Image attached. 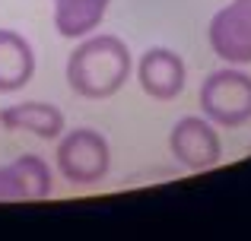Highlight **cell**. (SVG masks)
<instances>
[{
  "label": "cell",
  "instance_id": "6da1fadb",
  "mask_svg": "<svg viewBox=\"0 0 251 241\" xmlns=\"http://www.w3.org/2000/svg\"><path fill=\"white\" fill-rule=\"evenodd\" d=\"M130 70H134V61H130L127 44L108 32H102V35L92 32V35L80 38L74 54L67 57V86L80 99L102 102L121 92Z\"/></svg>",
  "mask_w": 251,
  "mask_h": 241
},
{
  "label": "cell",
  "instance_id": "7a4b0ae2",
  "mask_svg": "<svg viewBox=\"0 0 251 241\" xmlns=\"http://www.w3.org/2000/svg\"><path fill=\"white\" fill-rule=\"evenodd\" d=\"M54 165L61 178L74 187H92L108 178L111 168V146L99 130L76 127L57 136Z\"/></svg>",
  "mask_w": 251,
  "mask_h": 241
},
{
  "label": "cell",
  "instance_id": "3957f363",
  "mask_svg": "<svg viewBox=\"0 0 251 241\" xmlns=\"http://www.w3.org/2000/svg\"><path fill=\"white\" fill-rule=\"evenodd\" d=\"M201 111L216 127H242L251 121V76L242 67H220L201 83Z\"/></svg>",
  "mask_w": 251,
  "mask_h": 241
},
{
  "label": "cell",
  "instance_id": "277c9868",
  "mask_svg": "<svg viewBox=\"0 0 251 241\" xmlns=\"http://www.w3.org/2000/svg\"><path fill=\"white\" fill-rule=\"evenodd\" d=\"M169 153L188 172H207V168L220 165L223 140L216 133V124L201 118V114L178 118L169 133Z\"/></svg>",
  "mask_w": 251,
  "mask_h": 241
},
{
  "label": "cell",
  "instance_id": "5b68a950",
  "mask_svg": "<svg viewBox=\"0 0 251 241\" xmlns=\"http://www.w3.org/2000/svg\"><path fill=\"white\" fill-rule=\"evenodd\" d=\"M207 38L220 61L235 67L251 64V0H232L216 10L207 25Z\"/></svg>",
  "mask_w": 251,
  "mask_h": 241
},
{
  "label": "cell",
  "instance_id": "8992f818",
  "mask_svg": "<svg viewBox=\"0 0 251 241\" xmlns=\"http://www.w3.org/2000/svg\"><path fill=\"white\" fill-rule=\"evenodd\" d=\"M51 194H54V178H51V165L42 155L25 153L0 165V203L48 200Z\"/></svg>",
  "mask_w": 251,
  "mask_h": 241
},
{
  "label": "cell",
  "instance_id": "52a82bcc",
  "mask_svg": "<svg viewBox=\"0 0 251 241\" xmlns=\"http://www.w3.org/2000/svg\"><path fill=\"white\" fill-rule=\"evenodd\" d=\"M137 83L150 99L172 102L184 92L188 67H184L181 54H175L172 48H150L137 64Z\"/></svg>",
  "mask_w": 251,
  "mask_h": 241
},
{
  "label": "cell",
  "instance_id": "ba28073f",
  "mask_svg": "<svg viewBox=\"0 0 251 241\" xmlns=\"http://www.w3.org/2000/svg\"><path fill=\"white\" fill-rule=\"evenodd\" d=\"M0 127L10 133H32L38 140H57L67 130V121L51 102H19L0 108Z\"/></svg>",
  "mask_w": 251,
  "mask_h": 241
},
{
  "label": "cell",
  "instance_id": "9c48e42d",
  "mask_svg": "<svg viewBox=\"0 0 251 241\" xmlns=\"http://www.w3.org/2000/svg\"><path fill=\"white\" fill-rule=\"evenodd\" d=\"M35 76V51L29 38L0 29V92H19Z\"/></svg>",
  "mask_w": 251,
  "mask_h": 241
},
{
  "label": "cell",
  "instance_id": "30bf717a",
  "mask_svg": "<svg viewBox=\"0 0 251 241\" xmlns=\"http://www.w3.org/2000/svg\"><path fill=\"white\" fill-rule=\"evenodd\" d=\"M111 0H54V29L61 38H80L92 35L102 25Z\"/></svg>",
  "mask_w": 251,
  "mask_h": 241
}]
</instances>
